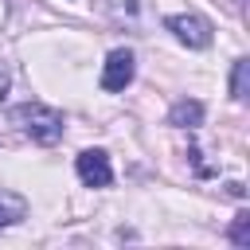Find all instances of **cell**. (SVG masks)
<instances>
[{
    "label": "cell",
    "mask_w": 250,
    "mask_h": 250,
    "mask_svg": "<svg viewBox=\"0 0 250 250\" xmlns=\"http://www.w3.org/2000/svg\"><path fill=\"white\" fill-rule=\"evenodd\" d=\"M98 4L109 16H137V8H141V0H98Z\"/></svg>",
    "instance_id": "cell-9"
},
{
    "label": "cell",
    "mask_w": 250,
    "mask_h": 250,
    "mask_svg": "<svg viewBox=\"0 0 250 250\" xmlns=\"http://www.w3.org/2000/svg\"><path fill=\"white\" fill-rule=\"evenodd\" d=\"M230 242L242 246V250H250V211H238V215H234V223H230Z\"/></svg>",
    "instance_id": "cell-8"
},
{
    "label": "cell",
    "mask_w": 250,
    "mask_h": 250,
    "mask_svg": "<svg viewBox=\"0 0 250 250\" xmlns=\"http://www.w3.org/2000/svg\"><path fill=\"white\" fill-rule=\"evenodd\" d=\"M4 98H8V70L0 66V105H4Z\"/></svg>",
    "instance_id": "cell-10"
},
{
    "label": "cell",
    "mask_w": 250,
    "mask_h": 250,
    "mask_svg": "<svg viewBox=\"0 0 250 250\" xmlns=\"http://www.w3.org/2000/svg\"><path fill=\"white\" fill-rule=\"evenodd\" d=\"M20 219H27V199L16 191H0V230L16 227Z\"/></svg>",
    "instance_id": "cell-6"
},
{
    "label": "cell",
    "mask_w": 250,
    "mask_h": 250,
    "mask_svg": "<svg viewBox=\"0 0 250 250\" xmlns=\"http://www.w3.org/2000/svg\"><path fill=\"white\" fill-rule=\"evenodd\" d=\"M133 74H137V59H133V51L117 47V51H109V59H105V66H102V90L117 94V90H125V86L133 82Z\"/></svg>",
    "instance_id": "cell-3"
},
{
    "label": "cell",
    "mask_w": 250,
    "mask_h": 250,
    "mask_svg": "<svg viewBox=\"0 0 250 250\" xmlns=\"http://www.w3.org/2000/svg\"><path fill=\"white\" fill-rule=\"evenodd\" d=\"M12 117H16V125H20L31 141H39V145H55V141L62 137V129H66V117H62L55 105H43V102H23V105L12 109Z\"/></svg>",
    "instance_id": "cell-1"
},
{
    "label": "cell",
    "mask_w": 250,
    "mask_h": 250,
    "mask_svg": "<svg viewBox=\"0 0 250 250\" xmlns=\"http://www.w3.org/2000/svg\"><path fill=\"white\" fill-rule=\"evenodd\" d=\"M164 27H168V31H172L184 47H191V51L211 47V20H207V16L180 12V16H168V20H164Z\"/></svg>",
    "instance_id": "cell-2"
},
{
    "label": "cell",
    "mask_w": 250,
    "mask_h": 250,
    "mask_svg": "<svg viewBox=\"0 0 250 250\" xmlns=\"http://www.w3.org/2000/svg\"><path fill=\"white\" fill-rule=\"evenodd\" d=\"M168 125H176V129H199V125H203V102L180 98V102L168 109Z\"/></svg>",
    "instance_id": "cell-5"
},
{
    "label": "cell",
    "mask_w": 250,
    "mask_h": 250,
    "mask_svg": "<svg viewBox=\"0 0 250 250\" xmlns=\"http://www.w3.org/2000/svg\"><path fill=\"white\" fill-rule=\"evenodd\" d=\"M246 74H250V62L234 59V70H230V98L234 102H246Z\"/></svg>",
    "instance_id": "cell-7"
},
{
    "label": "cell",
    "mask_w": 250,
    "mask_h": 250,
    "mask_svg": "<svg viewBox=\"0 0 250 250\" xmlns=\"http://www.w3.org/2000/svg\"><path fill=\"white\" fill-rule=\"evenodd\" d=\"M78 180L86 184V188H105L109 180H113V168H109V156L102 152V148H86L82 156H78Z\"/></svg>",
    "instance_id": "cell-4"
}]
</instances>
